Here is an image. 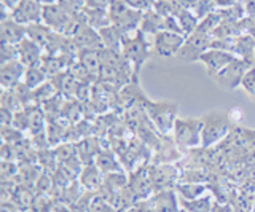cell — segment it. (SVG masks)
Wrapping results in <instances>:
<instances>
[{
	"instance_id": "cell-1",
	"label": "cell",
	"mask_w": 255,
	"mask_h": 212,
	"mask_svg": "<svg viewBox=\"0 0 255 212\" xmlns=\"http://www.w3.org/2000/svg\"><path fill=\"white\" fill-rule=\"evenodd\" d=\"M203 118V134H201V147L212 148L223 142L230 132L233 131V120L230 113L223 110H211L207 112Z\"/></svg>"
},
{
	"instance_id": "cell-2",
	"label": "cell",
	"mask_w": 255,
	"mask_h": 212,
	"mask_svg": "<svg viewBox=\"0 0 255 212\" xmlns=\"http://www.w3.org/2000/svg\"><path fill=\"white\" fill-rule=\"evenodd\" d=\"M148 37L139 30L137 34L134 35H128L123 38V46H122V53L126 58V61L132 66L134 70V77L135 80L139 82V72L140 67L145 64V61L153 54L155 48L153 43H148Z\"/></svg>"
},
{
	"instance_id": "cell-3",
	"label": "cell",
	"mask_w": 255,
	"mask_h": 212,
	"mask_svg": "<svg viewBox=\"0 0 255 212\" xmlns=\"http://www.w3.org/2000/svg\"><path fill=\"white\" fill-rule=\"evenodd\" d=\"M147 116L155 126V129L161 136L171 134L174 129V124L177 121V113H179V106L174 102L167 101H148L147 104Z\"/></svg>"
},
{
	"instance_id": "cell-4",
	"label": "cell",
	"mask_w": 255,
	"mask_h": 212,
	"mask_svg": "<svg viewBox=\"0 0 255 212\" xmlns=\"http://www.w3.org/2000/svg\"><path fill=\"white\" fill-rule=\"evenodd\" d=\"M172 139L183 152L201 147L203 118H177L172 129Z\"/></svg>"
},
{
	"instance_id": "cell-5",
	"label": "cell",
	"mask_w": 255,
	"mask_h": 212,
	"mask_svg": "<svg viewBox=\"0 0 255 212\" xmlns=\"http://www.w3.org/2000/svg\"><path fill=\"white\" fill-rule=\"evenodd\" d=\"M150 182L153 192L164 190V188H175L179 184L180 169L175 163H153L148 166Z\"/></svg>"
},
{
	"instance_id": "cell-6",
	"label": "cell",
	"mask_w": 255,
	"mask_h": 212,
	"mask_svg": "<svg viewBox=\"0 0 255 212\" xmlns=\"http://www.w3.org/2000/svg\"><path fill=\"white\" fill-rule=\"evenodd\" d=\"M212 40H214V37L199 32V30H195L193 34H190L185 38V42H183L182 48L175 58L183 62L199 61V58L212 46Z\"/></svg>"
},
{
	"instance_id": "cell-7",
	"label": "cell",
	"mask_w": 255,
	"mask_h": 212,
	"mask_svg": "<svg viewBox=\"0 0 255 212\" xmlns=\"http://www.w3.org/2000/svg\"><path fill=\"white\" fill-rule=\"evenodd\" d=\"M251 69L252 66L247 61L241 58H235L220 74L215 75L212 80L227 90H236L238 86H241L246 74L249 72Z\"/></svg>"
},
{
	"instance_id": "cell-8",
	"label": "cell",
	"mask_w": 255,
	"mask_h": 212,
	"mask_svg": "<svg viewBox=\"0 0 255 212\" xmlns=\"http://www.w3.org/2000/svg\"><path fill=\"white\" fill-rule=\"evenodd\" d=\"M185 35L179 32H169V30H161L156 35H153V48L155 53L161 58H175L180 51Z\"/></svg>"
},
{
	"instance_id": "cell-9",
	"label": "cell",
	"mask_w": 255,
	"mask_h": 212,
	"mask_svg": "<svg viewBox=\"0 0 255 212\" xmlns=\"http://www.w3.org/2000/svg\"><path fill=\"white\" fill-rule=\"evenodd\" d=\"M11 19L22 26H30L43 19V5L37 0H21L11 11Z\"/></svg>"
},
{
	"instance_id": "cell-10",
	"label": "cell",
	"mask_w": 255,
	"mask_h": 212,
	"mask_svg": "<svg viewBox=\"0 0 255 212\" xmlns=\"http://www.w3.org/2000/svg\"><path fill=\"white\" fill-rule=\"evenodd\" d=\"M235 58L236 56L231 51L219 50V48H209L201 58H199V61L206 66L207 75H209L211 78H214L217 74H220Z\"/></svg>"
},
{
	"instance_id": "cell-11",
	"label": "cell",
	"mask_w": 255,
	"mask_h": 212,
	"mask_svg": "<svg viewBox=\"0 0 255 212\" xmlns=\"http://www.w3.org/2000/svg\"><path fill=\"white\" fill-rule=\"evenodd\" d=\"M128 177H129L128 185H129L131 192L134 193L135 198H137V201L150 198V196L153 195V187H151V182H150L147 164H140V166L135 168Z\"/></svg>"
},
{
	"instance_id": "cell-12",
	"label": "cell",
	"mask_w": 255,
	"mask_h": 212,
	"mask_svg": "<svg viewBox=\"0 0 255 212\" xmlns=\"http://www.w3.org/2000/svg\"><path fill=\"white\" fill-rule=\"evenodd\" d=\"M70 18H72V13L64 8L59 2L43 6V19H42V22H45L48 27H51L54 32L64 34V30H66Z\"/></svg>"
},
{
	"instance_id": "cell-13",
	"label": "cell",
	"mask_w": 255,
	"mask_h": 212,
	"mask_svg": "<svg viewBox=\"0 0 255 212\" xmlns=\"http://www.w3.org/2000/svg\"><path fill=\"white\" fill-rule=\"evenodd\" d=\"M26 69L27 67L24 66L19 59L2 64V67H0V83H2V88L3 90L16 88V86L24 80Z\"/></svg>"
},
{
	"instance_id": "cell-14",
	"label": "cell",
	"mask_w": 255,
	"mask_h": 212,
	"mask_svg": "<svg viewBox=\"0 0 255 212\" xmlns=\"http://www.w3.org/2000/svg\"><path fill=\"white\" fill-rule=\"evenodd\" d=\"M156 212H179L180 211V198L175 188H164V190L153 192L150 196Z\"/></svg>"
},
{
	"instance_id": "cell-15",
	"label": "cell",
	"mask_w": 255,
	"mask_h": 212,
	"mask_svg": "<svg viewBox=\"0 0 255 212\" xmlns=\"http://www.w3.org/2000/svg\"><path fill=\"white\" fill-rule=\"evenodd\" d=\"M43 56H45V50L40 45H37L34 40H30L29 37H26L18 45V59L26 67L40 66Z\"/></svg>"
},
{
	"instance_id": "cell-16",
	"label": "cell",
	"mask_w": 255,
	"mask_h": 212,
	"mask_svg": "<svg viewBox=\"0 0 255 212\" xmlns=\"http://www.w3.org/2000/svg\"><path fill=\"white\" fill-rule=\"evenodd\" d=\"M74 45L77 46V50H102L104 45L101 40L99 30H96L91 26H85L77 35H74L70 38Z\"/></svg>"
},
{
	"instance_id": "cell-17",
	"label": "cell",
	"mask_w": 255,
	"mask_h": 212,
	"mask_svg": "<svg viewBox=\"0 0 255 212\" xmlns=\"http://www.w3.org/2000/svg\"><path fill=\"white\" fill-rule=\"evenodd\" d=\"M0 35H2V43L19 45L27 37V27L10 18L0 22Z\"/></svg>"
},
{
	"instance_id": "cell-18",
	"label": "cell",
	"mask_w": 255,
	"mask_h": 212,
	"mask_svg": "<svg viewBox=\"0 0 255 212\" xmlns=\"http://www.w3.org/2000/svg\"><path fill=\"white\" fill-rule=\"evenodd\" d=\"M78 182L88 192H98L104 184V174L96 166V163L83 164V169L78 176Z\"/></svg>"
},
{
	"instance_id": "cell-19",
	"label": "cell",
	"mask_w": 255,
	"mask_h": 212,
	"mask_svg": "<svg viewBox=\"0 0 255 212\" xmlns=\"http://www.w3.org/2000/svg\"><path fill=\"white\" fill-rule=\"evenodd\" d=\"M51 82L61 96H64L66 99H75V94H77L80 83L77 82V78L72 75L69 70H64V72L53 77Z\"/></svg>"
},
{
	"instance_id": "cell-20",
	"label": "cell",
	"mask_w": 255,
	"mask_h": 212,
	"mask_svg": "<svg viewBox=\"0 0 255 212\" xmlns=\"http://www.w3.org/2000/svg\"><path fill=\"white\" fill-rule=\"evenodd\" d=\"M69 64L70 62L64 56H61V54H45L42 62H40V67H42L45 75L48 77V80H51L53 77L67 70Z\"/></svg>"
},
{
	"instance_id": "cell-21",
	"label": "cell",
	"mask_w": 255,
	"mask_h": 212,
	"mask_svg": "<svg viewBox=\"0 0 255 212\" xmlns=\"http://www.w3.org/2000/svg\"><path fill=\"white\" fill-rule=\"evenodd\" d=\"M99 35H101V40H102L104 48L122 51L125 35H123V32L115 24H110V26L102 27L99 30Z\"/></svg>"
},
{
	"instance_id": "cell-22",
	"label": "cell",
	"mask_w": 255,
	"mask_h": 212,
	"mask_svg": "<svg viewBox=\"0 0 255 212\" xmlns=\"http://www.w3.org/2000/svg\"><path fill=\"white\" fill-rule=\"evenodd\" d=\"M77 59L82 62V66L90 72L94 78L99 77L101 70V50H80L77 54Z\"/></svg>"
},
{
	"instance_id": "cell-23",
	"label": "cell",
	"mask_w": 255,
	"mask_h": 212,
	"mask_svg": "<svg viewBox=\"0 0 255 212\" xmlns=\"http://www.w3.org/2000/svg\"><path fill=\"white\" fill-rule=\"evenodd\" d=\"M163 29H164V16H161L155 10H148L143 13V18L140 22V30L143 34L153 37L158 32H161Z\"/></svg>"
},
{
	"instance_id": "cell-24",
	"label": "cell",
	"mask_w": 255,
	"mask_h": 212,
	"mask_svg": "<svg viewBox=\"0 0 255 212\" xmlns=\"http://www.w3.org/2000/svg\"><path fill=\"white\" fill-rule=\"evenodd\" d=\"M54 35V30L51 27H48L45 22H35V24L27 26V37L30 40H34L37 45H40L45 50L46 45L50 43V40Z\"/></svg>"
},
{
	"instance_id": "cell-25",
	"label": "cell",
	"mask_w": 255,
	"mask_h": 212,
	"mask_svg": "<svg viewBox=\"0 0 255 212\" xmlns=\"http://www.w3.org/2000/svg\"><path fill=\"white\" fill-rule=\"evenodd\" d=\"M83 14H85L86 24L94 27L96 30H101L102 27L112 24L109 11L104 8H88V6H85Z\"/></svg>"
},
{
	"instance_id": "cell-26",
	"label": "cell",
	"mask_w": 255,
	"mask_h": 212,
	"mask_svg": "<svg viewBox=\"0 0 255 212\" xmlns=\"http://www.w3.org/2000/svg\"><path fill=\"white\" fill-rule=\"evenodd\" d=\"M207 184H183L179 182L175 185V192H177L180 201H191L196 200L199 196L207 193Z\"/></svg>"
},
{
	"instance_id": "cell-27",
	"label": "cell",
	"mask_w": 255,
	"mask_h": 212,
	"mask_svg": "<svg viewBox=\"0 0 255 212\" xmlns=\"http://www.w3.org/2000/svg\"><path fill=\"white\" fill-rule=\"evenodd\" d=\"M96 166L101 169L104 176L110 174V172H118L122 171V166L118 164V160L115 158V153L112 150H101L94 158Z\"/></svg>"
},
{
	"instance_id": "cell-28",
	"label": "cell",
	"mask_w": 255,
	"mask_h": 212,
	"mask_svg": "<svg viewBox=\"0 0 255 212\" xmlns=\"http://www.w3.org/2000/svg\"><path fill=\"white\" fill-rule=\"evenodd\" d=\"M215 203L217 201H214V196L211 193H206L196 200L180 201V208L185 209L187 212H212Z\"/></svg>"
},
{
	"instance_id": "cell-29",
	"label": "cell",
	"mask_w": 255,
	"mask_h": 212,
	"mask_svg": "<svg viewBox=\"0 0 255 212\" xmlns=\"http://www.w3.org/2000/svg\"><path fill=\"white\" fill-rule=\"evenodd\" d=\"M174 16H175V19H177L179 27H180L182 34L185 37H188L190 34H193L196 30V27H198V24H199V19L196 18V14L191 10H188V8L179 10L177 13L174 14Z\"/></svg>"
},
{
	"instance_id": "cell-30",
	"label": "cell",
	"mask_w": 255,
	"mask_h": 212,
	"mask_svg": "<svg viewBox=\"0 0 255 212\" xmlns=\"http://www.w3.org/2000/svg\"><path fill=\"white\" fill-rule=\"evenodd\" d=\"M211 180V176L207 174L204 168H191L180 171L179 182L183 184H207Z\"/></svg>"
},
{
	"instance_id": "cell-31",
	"label": "cell",
	"mask_w": 255,
	"mask_h": 212,
	"mask_svg": "<svg viewBox=\"0 0 255 212\" xmlns=\"http://www.w3.org/2000/svg\"><path fill=\"white\" fill-rule=\"evenodd\" d=\"M56 94H59L58 90H56V86L53 85L51 80H48L43 85H40L38 88L32 90V99H34V104L42 106V104H45V102H48L50 99H53Z\"/></svg>"
},
{
	"instance_id": "cell-32",
	"label": "cell",
	"mask_w": 255,
	"mask_h": 212,
	"mask_svg": "<svg viewBox=\"0 0 255 212\" xmlns=\"http://www.w3.org/2000/svg\"><path fill=\"white\" fill-rule=\"evenodd\" d=\"M24 83L29 90H35L40 85H43L45 82H48V77L45 75V72L42 70L40 66H32L26 69V74H24Z\"/></svg>"
},
{
	"instance_id": "cell-33",
	"label": "cell",
	"mask_w": 255,
	"mask_h": 212,
	"mask_svg": "<svg viewBox=\"0 0 255 212\" xmlns=\"http://www.w3.org/2000/svg\"><path fill=\"white\" fill-rule=\"evenodd\" d=\"M128 182H129V177H128L123 171L110 172V174L104 176V185H106L107 188H110L114 193H118V192H122L123 188H126Z\"/></svg>"
},
{
	"instance_id": "cell-34",
	"label": "cell",
	"mask_w": 255,
	"mask_h": 212,
	"mask_svg": "<svg viewBox=\"0 0 255 212\" xmlns=\"http://www.w3.org/2000/svg\"><path fill=\"white\" fill-rule=\"evenodd\" d=\"M222 18H220V14L217 13V10L209 13L207 16H204L203 19H199V24L196 27V30H199V32H203V34H207V35H214L215 34V30L219 29V26L222 24Z\"/></svg>"
},
{
	"instance_id": "cell-35",
	"label": "cell",
	"mask_w": 255,
	"mask_h": 212,
	"mask_svg": "<svg viewBox=\"0 0 255 212\" xmlns=\"http://www.w3.org/2000/svg\"><path fill=\"white\" fill-rule=\"evenodd\" d=\"M11 203L18 209H29L34 204V195L27 187H18L13 193Z\"/></svg>"
},
{
	"instance_id": "cell-36",
	"label": "cell",
	"mask_w": 255,
	"mask_h": 212,
	"mask_svg": "<svg viewBox=\"0 0 255 212\" xmlns=\"http://www.w3.org/2000/svg\"><path fill=\"white\" fill-rule=\"evenodd\" d=\"M54 156L59 164L69 161L70 158L77 156V142H62L58 147H54Z\"/></svg>"
},
{
	"instance_id": "cell-37",
	"label": "cell",
	"mask_w": 255,
	"mask_h": 212,
	"mask_svg": "<svg viewBox=\"0 0 255 212\" xmlns=\"http://www.w3.org/2000/svg\"><path fill=\"white\" fill-rule=\"evenodd\" d=\"M115 211L117 209L107 200L101 198L99 195L94 196V200L90 204V209H88V212H115Z\"/></svg>"
},
{
	"instance_id": "cell-38",
	"label": "cell",
	"mask_w": 255,
	"mask_h": 212,
	"mask_svg": "<svg viewBox=\"0 0 255 212\" xmlns=\"http://www.w3.org/2000/svg\"><path fill=\"white\" fill-rule=\"evenodd\" d=\"M0 54H2V64H5V62L16 61V59H18V45L2 43V48H0Z\"/></svg>"
},
{
	"instance_id": "cell-39",
	"label": "cell",
	"mask_w": 255,
	"mask_h": 212,
	"mask_svg": "<svg viewBox=\"0 0 255 212\" xmlns=\"http://www.w3.org/2000/svg\"><path fill=\"white\" fill-rule=\"evenodd\" d=\"M59 3L66 8L67 11L74 13H82L86 6V0H59Z\"/></svg>"
},
{
	"instance_id": "cell-40",
	"label": "cell",
	"mask_w": 255,
	"mask_h": 212,
	"mask_svg": "<svg viewBox=\"0 0 255 212\" xmlns=\"http://www.w3.org/2000/svg\"><path fill=\"white\" fill-rule=\"evenodd\" d=\"M128 5L132 6L134 10H139L142 13H145L148 10H153V5L156 0H126Z\"/></svg>"
},
{
	"instance_id": "cell-41",
	"label": "cell",
	"mask_w": 255,
	"mask_h": 212,
	"mask_svg": "<svg viewBox=\"0 0 255 212\" xmlns=\"http://www.w3.org/2000/svg\"><path fill=\"white\" fill-rule=\"evenodd\" d=\"M135 209L139 212H156V209L153 208V204H151L150 198H145V200H139L137 203L134 204Z\"/></svg>"
},
{
	"instance_id": "cell-42",
	"label": "cell",
	"mask_w": 255,
	"mask_h": 212,
	"mask_svg": "<svg viewBox=\"0 0 255 212\" xmlns=\"http://www.w3.org/2000/svg\"><path fill=\"white\" fill-rule=\"evenodd\" d=\"M212 212H235L233 208H230L228 204H222V203H215V206Z\"/></svg>"
},
{
	"instance_id": "cell-43",
	"label": "cell",
	"mask_w": 255,
	"mask_h": 212,
	"mask_svg": "<svg viewBox=\"0 0 255 212\" xmlns=\"http://www.w3.org/2000/svg\"><path fill=\"white\" fill-rule=\"evenodd\" d=\"M21 0H2V6H5L6 10L13 11L16 8V5H18Z\"/></svg>"
},
{
	"instance_id": "cell-44",
	"label": "cell",
	"mask_w": 255,
	"mask_h": 212,
	"mask_svg": "<svg viewBox=\"0 0 255 212\" xmlns=\"http://www.w3.org/2000/svg\"><path fill=\"white\" fill-rule=\"evenodd\" d=\"M2 212H19V209L14 206V204L11 201L8 203H2V209H0Z\"/></svg>"
},
{
	"instance_id": "cell-45",
	"label": "cell",
	"mask_w": 255,
	"mask_h": 212,
	"mask_svg": "<svg viewBox=\"0 0 255 212\" xmlns=\"http://www.w3.org/2000/svg\"><path fill=\"white\" fill-rule=\"evenodd\" d=\"M38 3H42L43 6H46V5H53V3H58L59 0H37Z\"/></svg>"
},
{
	"instance_id": "cell-46",
	"label": "cell",
	"mask_w": 255,
	"mask_h": 212,
	"mask_svg": "<svg viewBox=\"0 0 255 212\" xmlns=\"http://www.w3.org/2000/svg\"><path fill=\"white\" fill-rule=\"evenodd\" d=\"M123 212H139L137 209H135V206H132V208H129V209H126V211H123Z\"/></svg>"
},
{
	"instance_id": "cell-47",
	"label": "cell",
	"mask_w": 255,
	"mask_h": 212,
	"mask_svg": "<svg viewBox=\"0 0 255 212\" xmlns=\"http://www.w3.org/2000/svg\"><path fill=\"white\" fill-rule=\"evenodd\" d=\"M179 212H187V211H185V209H182V208H180V211H179Z\"/></svg>"
},
{
	"instance_id": "cell-48",
	"label": "cell",
	"mask_w": 255,
	"mask_h": 212,
	"mask_svg": "<svg viewBox=\"0 0 255 212\" xmlns=\"http://www.w3.org/2000/svg\"><path fill=\"white\" fill-rule=\"evenodd\" d=\"M115 212H122V211H115Z\"/></svg>"
}]
</instances>
